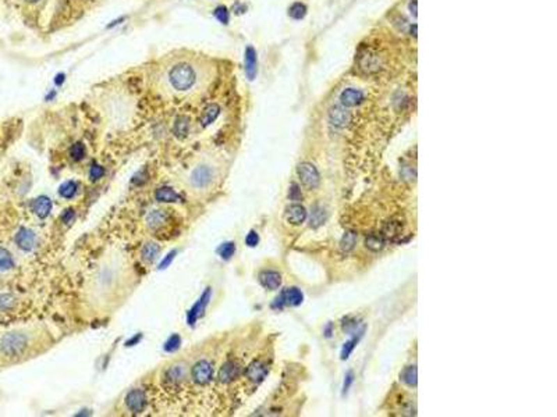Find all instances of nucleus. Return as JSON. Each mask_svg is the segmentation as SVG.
Returning a JSON list of instances; mask_svg holds the SVG:
<instances>
[{
	"mask_svg": "<svg viewBox=\"0 0 557 417\" xmlns=\"http://www.w3.org/2000/svg\"><path fill=\"white\" fill-rule=\"evenodd\" d=\"M213 77L212 66L197 56H181L169 60L159 74L164 90L175 95L198 94Z\"/></svg>",
	"mask_w": 557,
	"mask_h": 417,
	"instance_id": "obj_1",
	"label": "nucleus"
},
{
	"mask_svg": "<svg viewBox=\"0 0 557 417\" xmlns=\"http://www.w3.org/2000/svg\"><path fill=\"white\" fill-rule=\"evenodd\" d=\"M215 177H216V174H215L213 167L209 166V164H199V166L194 167L191 172L188 174L187 183L192 191L202 192V191H206V189L212 187V183L216 179Z\"/></svg>",
	"mask_w": 557,
	"mask_h": 417,
	"instance_id": "obj_2",
	"label": "nucleus"
},
{
	"mask_svg": "<svg viewBox=\"0 0 557 417\" xmlns=\"http://www.w3.org/2000/svg\"><path fill=\"white\" fill-rule=\"evenodd\" d=\"M28 337L23 333H9L0 339V352L6 357H18L28 348Z\"/></svg>",
	"mask_w": 557,
	"mask_h": 417,
	"instance_id": "obj_3",
	"label": "nucleus"
},
{
	"mask_svg": "<svg viewBox=\"0 0 557 417\" xmlns=\"http://www.w3.org/2000/svg\"><path fill=\"white\" fill-rule=\"evenodd\" d=\"M297 172H298V177L301 179V182L304 185L305 188L308 189H315L318 188V185L321 182V175H319V171L312 163H308V161H304L298 164V168H297Z\"/></svg>",
	"mask_w": 557,
	"mask_h": 417,
	"instance_id": "obj_4",
	"label": "nucleus"
},
{
	"mask_svg": "<svg viewBox=\"0 0 557 417\" xmlns=\"http://www.w3.org/2000/svg\"><path fill=\"white\" fill-rule=\"evenodd\" d=\"M113 267L103 266L99 268V271L96 274L95 284H94V288H95V291H98V294H102L107 289H110L117 281V278H116L117 277V271Z\"/></svg>",
	"mask_w": 557,
	"mask_h": 417,
	"instance_id": "obj_5",
	"label": "nucleus"
},
{
	"mask_svg": "<svg viewBox=\"0 0 557 417\" xmlns=\"http://www.w3.org/2000/svg\"><path fill=\"white\" fill-rule=\"evenodd\" d=\"M303 300H304V295H303V292L298 288H295V287H293V288H286L282 294L276 298L273 307L282 309L284 306H298L303 303Z\"/></svg>",
	"mask_w": 557,
	"mask_h": 417,
	"instance_id": "obj_6",
	"label": "nucleus"
},
{
	"mask_svg": "<svg viewBox=\"0 0 557 417\" xmlns=\"http://www.w3.org/2000/svg\"><path fill=\"white\" fill-rule=\"evenodd\" d=\"M212 374H213V368L210 366V363L206 360H199L195 363L191 370V377L194 383L199 384V385L208 384L212 378Z\"/></svg>",
	"mask_w": 557,
	"mask_h": 417,
	"instance_id": "obj_7",
	"label": "nucleus"
},
{
	"mask_svg": "<svg viewBox=\"0 0 557 417\" xmlns=\"http://www.w3.org/2000/svg\"><path fill=\"white\" fill-rule=\"evenodd\" d=\"M125 406L133 413H141L147 406V396L142 389L137 388L130 391L125 396Z\"/></svg>",
	"mask_w": 557,
	"mask_h": 417,
	"instance_id": "obj_8",
	"label": "nucleus"
},
{
	"mask_svg": "<svg viewBox=\"0 0 557 417\" xmlns=\"http://www.w3.org/2000/svg\"><path fill=\"white\" fill-rule=\"evenodd\" d=\"M187 366L184 363H176L173 366H170L164 372V383L169 385H179L186 381L187 378Z\"/></svg>",
	"mask_w": 557,
	"mask_h": 417,
	"instance_id": "obj_9",
	"label": "nucleus"
},
{
	"mask_svg": "<svg viewBox=\"0 0 557 417\" xmlns=\"http://www.w3.org/2000/svg\"><path fill=\"white\" fill-rule=\"evenodd\" d=\"M244 61H245V74H247V78L249 81H253L255 77H256V72H258V59H256V50L253 49L252 46H247L245 56H244Z\"/></svg>",
	"mask_w": 557,
	"mask_h": 417,
	"instance_id": "obj_10",
	"label": "nucleus"
},
{
	"mask_svg": "<svg viewBox=\"0 0 557 417\" xmlns=\"http://www.w3.org/2000/svg\"><path fill=\"white\" fill-rule=\"evenodd\" d=\"M364 100V92L360 89L347 88L340 95V102L344 107H355Z\"/></svg>",
	"mask_w": 557,
	"mask_h": 417,
	"instance_id": "obj_11",
	"label": "nucleus"
},
{
	"mask_svg": "<svg viewBox=\"0 0 557 417\" xmlns=\"http://www.w3.org/2000/svg\"><path fill=\"white\" fill-rule=\"evenodd\" d=\"M259 283L266 289L275 291L282 285V275L273 270H266L259 274Z\"/></svg>",
	"mask_w": 557,
	"mask_h": 417,
	"instance_id": "obj_12",
	"label": "nucleus"
},
{
	"mask_svg": "<svg viewBox=\"0 0 557 417\" xmlns=\"http://www.w3.org/2000/svg\"><path fill=\"white\" fill-rule=\"evenodd\" d=\"M350 118H351V116H350V111L346 110V107H344V106H336V107H333L332 110H330V113H329V120H330V124L334 125V127H338V128L346 127V125L350 122Z\"/></svg>",
	"mask_w": 557,
	"mask_h": 417,
	"instance_id": "obj_13",
	"label": "nucleus"
},
{
	"mask_svg": "<svg viewBox=\"0 0 557 417\" xmlns=\"http://www.w3.org/2000/svg\"><path fill=\"white\" fill-rule=\"evenodd\" d=\"M16 244L23 250H32L36 244V237L28 228H20L16 235Z\"/></svg>",
	"mask_w": 557,
	"mask_h": 417,
	"instance_id": "obj_14",
	"label": "nucleus"
},
{
	"mask_svg": "<svg viewBox=\"0 0 557 417\" xmlns=\"http://www.w3.org/2000/svg\"><path fill=\"white\" fill-rule=\"evenodd\" d=\"M286 220L293 225H299L307 220V210L304 206L291 205L286 209Z\"/></svg>",
	"mask_w": 557,
	"mask_h": 417,
	"instance_id": "obj_15",
	"label": "nucleus"
},
{
	"mask_svg": "<svg viewBox=\"0 0 557 417\" xmlns=\"http://www.w3.org/2000/svg\"><path fill=\"white\" fill-rule=\"evenodd\" d=\"M245 374H247V377L249 381L258 384L261 383V381H264V378L266 377V374H268V367L265 366L262 361H252V363L248 366Z\"/></svg>",
	"mask_w": 557,
	"mask_h": 417,
	"instance_id": "obj_16",
	"label": "nucleus"
},
{
	"mask_svg": "<svg viewBox=\"0 0 557 417\" xmlns=\"http://www.w3.org/2000/svg\"><path fill=\"white\" fill-rule=\"evenodd\" d=\"M240 374V367L236 361H227L219 370V381L223 384L231 383Z\"/></svg>",
	"mask_w": 557,
	"mask_h": 417,
	"instance_id": "obj_17",
	"label": "nucleus"
},
{
	"mask_svg": "<svg viewBox=\"0 0 557 417\" xmlns=\"http://www.w3.org/2000/svg\"><path fill=\"white\" fill-rule=\"evenodd\" d=\"M155 199L158 202H162V203H175V202L180 200V196L175 189H172L170 187H160L155 192Z\"/></svg>",
	"mask_w": 557,
	"mask_h": 417,
	"instance_id": "obj_18",
	"label": "nucleus"
},
{
	"mask_svg": "<svg viewBox=\"0 0 557 417\" xmlns=\"http://www.w3.org/2000/svg\"><path fill=\"white\" fill-rule=\"evenodd\" d=\"M32 210L38 217L40 218H45V217L49 216V213L52 210V202L49 198L46 196H40L38 199L34 200L32 203Z\"/></svg>",
	"mask_w": 557,
	"mask_h": 417,
	"instance_id": "obj_19",
	"label": "nucleus"
},
{
	"mask_svg": "<svg viewBox=\"0 0 557 417\" xmlns=\"http://www.w3.org/2000/svg\"><path fill=\"white\" fill-rule=\"evenodd\" d=\"M219 114H220L219 106L215 105V103L208 105L205 109H203L202 114H201V118H199L201 125H202V127H208V125H210V124H212V122L219 117Z\"/></svg>",
	"mask_w": 557,
	"mask_h": 417,
	"instance_id": "obj_20",
	"label": "nucleus"
},
{
	"mask_svg": "<svg viewBox=\"0 0 557 417\" xmlns=\"http://www.w3.org/2000/svg\"><path fill=\"white\" fill-rule=\"evenodd\" d=\"M190 118L186 116H179L176 118L175 125H173V132L179 139H184L190 132Z\"/></svg>",
	"mask_w": 557,
	"mask_h": 417,
	"instance_id": "obj_21",
	"label": "nucleus"
},
{
	"mask_svg": "<svg viewBox=\"0 0 557 417\" xmlns=\"http://www.w3.org/2000/svg\"><path fill=\"white\" fill-rule=\"evenodd\" d=\"M159 252H160V246L155 242H148L142 246L141 249V257L142 260L145 263H152L158 259Z\"/></svg>",
	"mask_w": 557,
	"mask_h": 417,
	"instance_id": "obj_22",
	"label": "nucleus"
},
{
	"mask_svg": "<svg viewBox=\"0 0 557 417\" xmlns=\"http://www.w3.org/2000/svg\"><path fill=\"white\" fill-rule=\"evenodd\" d=\"M167 220V214L162 210H155L151 211L147 216V225L151 229H158L159 227H162L164 222Z\"/></svg>",
	"mask_w": 557,
	"mask_h": 417,
	"instance_id": "obj_23",
	"label": "nucleus"
},
{
	"mask_svg": "<svg viewBox=\"0 0 557 417\" xmlns=\"http://www.w3.org/2000/svg\"><path fill=\"white\" fill-rule=\"evenodd\" d=\"M208 299H209V291H206V292L202 295V298L198 300L197 305L192 307L191 311H190V314H188V321L191 322V324H194V321H197L198 317L202 314L203 310H205V307H206V303H208Z\"/></svg>",
	"mask_w": 557,
	"mask_h": 417,
	"instance_id": "obj_24",
	"label": "nucleus"
},
{
	"mask_svg": "<svg viewBox=\"0 0 557 417\" xmlns=\"http://www.w3.org/2000/svg\"><path fill=\"white\" fill-rule=\"evenodd\" d=\"M401 380L403 383H405L408 387H416V383H418V372H416V366H408L405 367L403 373H401Z\"/></svg>",
	"mask_w": 557,
	"mask_h": 417,
	"instance_id": "obj_25",
	"label": "nucleus"
},
{
	"mask_svg": "<svg viewBox=\"0 0 557 417\" xmlns=\"http://www.w3.org/2000/svg\"><path fill=\"white\" fill-rule=\"evenodd\" d=\"M364 331H365V327L362 328L361 331H358V333H357L358 335H355L354 338L350 339L349 342H346V344H344L343 349H341V355H340V356H341V359H343V360L349 359V356L351 355V352L354 350V348L357 346V344H358V342H360V339L362 338V335H364Z\"/></svg>",
	"mask_w": 557,
	"mask_h": 417,
	"instance_id": "obj_26",
	"label": "nucleus"
},
{
	"mask_svg": "<svg viewBox=\"0 0 557 417\" xmlns=\"http://www.w3.org/2000/svg\"><path fill=\"white\" fill-rule=\"evenodd\" d=\"M355 244H357V234L353 233V231H347L340 241V248H341L344 253H349V252L354 249Z\"/></svg>",
	"mask_w": 557,
	"mask_h": 417,
	"instance_id": "obj_27",
	"label": "nucleus"
},
{
	"mask_svg": "<svg viewBox=\"0 0 557 417\" xmlns=\"http://www.w3.org/2000/svg\"><path fill=\"white\" fill-rule=\"evenodd\" d=\"M365 246L369 250H373V252L383 249V246H384V238H383V235H379V234H372V235H369L365 239Z\"/></svg>",
	"mask_w": 557,
	"mask_h": 417,
	"instance_id": "obj_28",
	"label": "nucleus"
},
{
	"mask_svg": "<svg viewBox=\"0 0 557 417\" xmlns=\"http://www.w3.org/2000/svg\"><path fill=\"white\" fill-rule=\"evenodd\" d=\"M14 267V260L10 252L5 248H0V271H7Z\"/></svg>",
	"mask_w": 557,
	"mask_h": 417,
	"instance_id": "obj_29",
	"label": "nucleus"
},
{
	"mask_svg": "<svg viewBox=\"0 0 557 417\" xmlns=\"http://www.w3.org/2000/svg\"><path fill=\"white\" fill-rule=\"evenodd\" d=\"M288 16L291 17L293 20H303L307 16V6L304 3H299V2L294 3L288 9Z\"/></svg>",
	"mask_w": 557,
	"mask_h": 417,
	"instance_id": "obj_30",
	"label": "nucleus"
},
{
	"mask_svg": "<svg viewBox=\"0 0 557 417\" xmlns=\"http://www.w3.org/2000/svg\"><path fill=\"white\" fill-rule=\"evenodd\" d=\"M234 252H236V245H234V242H225V244L220 245L219 249H218L219 256L222 259H225V260H229L231 256L234 255Z\"/></svg>",
	"mask_w": 557,
	"mask_h": 417,
	"instance_id": "obj_31",
	"label": "nucleus"
},
{
	"mask_svg": "<svg viewBox=\"0 0 557 417\" xmlns=\"http://www.w3.org/2000/svg\"><path fill=\"white\" fill-rule=\"evenodd\" d=\"M215 18L219 22H222L223 25H227L229 24V20H230V13H229V9L226 6H218L213 11Z\"/></svg>",
	"mask_w": 557,
	"mask_h": 417,
	"instance_id": "obj_32",
	"label": "nucleus"
},
{
	"mask_svg": "<svg viewBox=\"0 0 557 417\" xmlns=\"http://www.w3.org/2000/svg\"><path fill=\"white\" fill-rule=\"evenodd\" d=\"M75 194H77V183L73 181H67L60 187V195L66 199H71Z\"/></svg>",
	"mask_w": 557,
	"mask_h": 417,
	"instance_id": "obj_33",
	"label": "nucleus"
},
{
	"mask_svg": "<svg viewBox=\"0 0 557 417\" xmlns=\"http://www.w3.org/2000/svg\"><path fill=\"white\" fill-rule=\"evenodd\" d=\"M70 156H71V159H73L74 161H79L82 157L85 156V148H84V145L81 144V142H77V144H74L73 146H71V149H70Z\"/></svg>",
	"mask_w": 557,
	"mask_h": 417,
	"instance_id": "obj_34",
	"label": "nucleus"
},
{
	"mask_svg": "<svg viewBox=\"0 0 557 417\" xmlns=\"http://www.w3.org/2000/svg\"><path fill=\"white\" fill-rule=\"evenodd\" d=\"M323 220H325L323 210H322L321 207H315L314 211H312V214H311V225L312 227H318V225H321L322 222H323Z\"/></svg>",
	"mask_w": 557,
	"mask_h": 417,
	"instance_id": "obj_35",
	"label": "nucleus"
},
{
	"mask_svg": "<svg viewBox=\"0 0 557 417\" xmlns=\"http://www.w3.org/2000/svg\"><path fill=\"white\" fill-rule=\"evenodd\" d=\"M180 344H181L180 337H179L177 334H175V335H172V337L166 341V344H164V350H166V352H175L176 349H179Z\"/></svg>",
	"mask_w": 557,
	"mask_h": 417,
	"instance_id": "obj_36",
	"label": "nucleus"
},
{
	"mask_svg": "<svg viewBox=\"0 0 557 417\" xmlns=\"http://www.w3.org/2000/svg\"><path fill=\"white\" fill-rule=\"evenodd\" d=\"M14 306V298L12 295H0V311H6Z\"/></svg>",
	"mask_w": 557,
	"mask_h": 417,
	"instance_id": "obj_37",
	"label": "nucleus"
},
{
	"mask_svg": "<svg viewBox=\"0 0 557 417\" xmlns=\"http://www.w3.org/2000/svg\"><path fill=\"white\" fill-rule=\"evenodd\" d=\"M105 175V168L99 164H94L91 167L90 170V178L92 181H96V179H101L102 177Z\"/></svg>",
	"mask_w": 557,
	"mask_h": 417,
	"instance_id": "obj_38",
	"label": "nucleus"
},
{
	"mask_svg": "<svg viewBox=\"0 0 557 417\" xmlns=\"http://www.w3.org/2000/svg\"><path fill=\"white\" fill-rule=\"evenodd\" d=\"M288 198L294 202H298V200L303 199V194H301V189L297 183H291L290 185V189H288Z\"/></svg>",
	"mask_w": 557,
	"mask_h": 417,
	"instance_id": "obj_39",
	"label": "nucleus"
},
{
	"mask_svg": "<svg viewBox=\"0 0 557 417\" xmlns=\"http://www.w3.org/2000/svg\"><path fill=\"white\" fill-rule=\"evenodd\" d=\"M258 242H259L258 234L255 233V231H251V233L248 234L247 238H245V244H247L248 246L253 248V246H256V245H258Z\"/></svg>",
	"mask_w": 557,
	"mask_h": 417,
	"instance_id": "obj_40",
	"label": "nucleus"
},
{
	"mask_svg": "<svg viewBox=\"0 0 557 417\" xmlns=\"http://www.w3.org/2000/svg\"><path fill=\"white\" fill-rule=\"evenodd\" d=\"M353 381H354V374H353V372H349L347 373V376H346V380H344V385H343L344 394L349 391L350 387H351V384H353Z\"/></svg>",
	"mask_w": 557,
	"mask_h": 417,
	"instance_id": "obj_41",
	"label": "nucleus"
},
{
	"mask_svg": "<svg viewBox=\"0 0 557 417\" xmlns=\"http://www.w3.org/2000/svg\"><path fill=\"white\" fill-rule=\"evenodd\" d=\"M175 256H176V252H170L169 255L164 257V260L159 264V268H166V267L169 266L170 263H172V260L175 259Z\"/></svg>",
	"mask_w": 557,
	"mask_h": 417,
	"instance_id": "obj_42",
	"label": "nucleus"
},
{
	"mask_svg": "<svg viewBox=\"0 0 557 417\" xmlns=\"http://www.w3.org/2000/svg\"><path fill=\"white\" fill-rule=\"evenodd\" d=\"M62 218H63V221L66 222V224H71V221L74 220V211L68 209V210H66V213L63 214Z\"/></svg>",
	"mask_w": 557,
	"mask_h": 417,
	"instance_id": "obj_43",
	"label": "nucleus"
},
{
	"mask_svg": "<svg viewBox=\"0 0 557 417\" xmlns=\"http://www.w3.org/2000/svg\"><path fill=\"white\" fill-rule=\"evenodd\" d=\"M64 79H66V75H64V74H57L56 78H55V83L60 86V85L64 82Z\"/></svg>",
	"mask_w": 557,
	"mask_h": 417,
	"instance_id": "obj_44",
	"label": "nucleus"
},
{
	"mask_svg": "<svg viewBox=\"0 0 557 417\" xmlns=\"http://www.w3.org/2000/svg\"><path fill=\"white\" fill-rule=\"evenodd\" d=\"M124 20H125V17H120L118 20H114V21H113L112 24H110V25H107V28H113V27H114V25H117V24H121V22H123Z\"/></svg>",
	"mask_w": 557,
	"mask_h": 417,
	"instance_id": "obj_45",
	"label": "nucleus"
},
{
	"mask_svg": "<svg viewBox=\"0 0 557 417\" xmlns=\"http://www.w3.org/2000/svg\"><path fill=\"white\" fill-rule=\"evenodd\" d=\"M25 2H28V3H38L39 0H25Z\"/></svg>",
	"mask_w": 557,
	"mask_h": 417,
	"instance_id": "obj_46",
	"label": "nucleus"
}]
</instances>
